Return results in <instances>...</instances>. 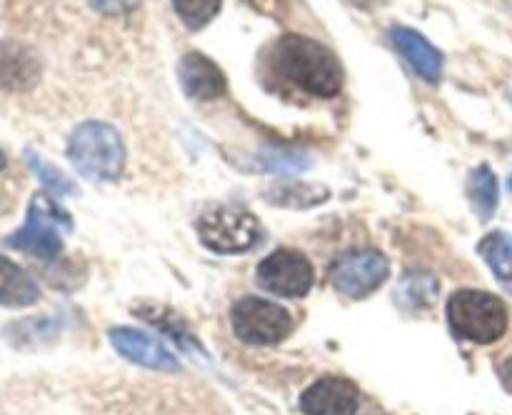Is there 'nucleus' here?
Masks as SVG:
<instances>
[{"label":"nucleus","mask_w":512,"mask_h":415,"mask_svg":"<svg viewBox=\"0 0 512 415\" xmlns=\"http://www.w3.org/2000/svg\"><path fill=\"white\" fill-rule=\"evenodd\" d=\"M263 58L270 78L310 98H335L343 88V68L335 53L308 35H283Z\"/></svg>","instance_id":"1"},{"label":"nucleus","mask_w":512,"mask_h":415,"mask_svg":"<svg viewBox=\"0 0 512 415\" xmlns=\"http://www.w3.org/2000/svg\"><path fill=\"white\" fill-rule=\"evenodd\" d=\"M68 158L90 180H115L125 168V145L118 130L103 120L78 125L68 140Z\"/></svg>","instance_id":"2"},{"label":"nucleus","mask_w":512,"mask_h":415,"mask_svg":"<svg viewBox=\"0 0 512 415\" xmlns=\"http://www.w3.org/2000/svg\"><path fill=\"white\" fill-rule=\"evenodd\" d=\"M73 230V220L53 200V195L35 193L28 205L23 228L5 238L8 248L35 255L40 260H55L63 248V233Z\"/></svg>","instance_id":"3"},{"label":"nucleus","mask_w":512,"mask_h":415,"mask_svg":"<svg viewBox=\"0 0 512 415\" xmlns=\"http://www.w3.org/2000/svg\"><path fill=\"white\" fill-rule=\"evenodd\" d=\"M448 323L458 338L488 345L508 330V308L485 290H458L448 300Z\"/></svg>","instance_id":"4"},{"label":"nucleus","mask_w":512,"mask_h":415,"mask_svg":"<svg viewBox=\"0 0 512 415\" xmlns=\"http://www.w3.org/2000/svg\"><path fill=\"white\" fill-rule=\"evenodd\" d=\"M260 223L253 213L233 205L205 210L198 218V235L205 248L220 255L245 253L260 240Z\"/></svg>","instance_id":"5"},{"label":"nucleus","mask_w":512,"mask_h":415,"mask_svg":"<svg viewBox=\"0 0 512 415\" xmlns=\"http://www.w3.org/2000/svg\"><path fill=\"white\" fill-rule=\"evenodd\" d=\"M233 330L243 343L273 345L293 333V315L273 300L245 295L230 310Z\"/></svg>","instance_id":"6"},{"label":"nucleus","mask_w":512,"mask_h":415,"mask_svg":"<svg viewBox=\"0 0 512 415\" xmlns=\"http://www.w3.org/2000/svg\"><path fill=\"white\" fill-rule=\"evenodd\" d=\"M390 263L378 250H350L340 255L330 268V283L348 298H365L385 283Z\"/></svg>","instance_id":"7"},{"label":"nucleus","mask_w":512,"mask_h":415,"mask_svg":"<svg viewBox=\"0 0 512 415\" xmlns=\"http://www.w3.org/2000/svg\"><path fill=\"white\" fill-rule=\"evenodd\" d=\"M260 288L280 298H303L313 288V265L293 248H278L255 270Z\"/></svg>","instance_id":"8"},{"label":"nucleus","mask_w":512,"mask_h":415,"mask_svg":"<svg viewBox=\"0 0 512 415\" xmlns=\"http://www.w3.org/2000/svg\"><path fill=\"white\" fill-rule=\"evenodd\" d=\"M358 385L348 378H320L300 395V410L305 415H355L358 413Z\"/></svg>","instance_id":"9"},{"label":"nucleus","mask_w":512,"mask_h":415,"mask_svg":"<svg viewBox=\"0 0 512 415\" xmlns=\"http://www.w3.org/2000/svg\"><path fill=\"white\" fill-rule=\"evenodd\" d=\"M110 343L123 358L153 370H178L180 363L158 338L135 328H113Z\"/></svg>","instance_id":"10"},{"label":"nucleus","mask_w":512,"mask_h":415,"mask_svg":"<svg viewBox=\"0 0 512 415\" xmlns=\"http://www.w3.org/2000/svg\"><path fill=\"white\" fill-rule=\"evenodd\" d=\"M180 88L193 100H218L228 88L225 73L218 63L203 53H185L178 63Z\"/></svg>","instance_id":"11"},{"label":"nucleus","mask_w":512,"mask_h":415,"mask_svg":"<svg viewBox=\"0 0 512 415\" xmlns=\"http://www.w3.org/2000/svg\"><path fill=\"white\" fill-rule=\"evenodd\" d=\"M43 65L38 53L18 40H0V88L23 93L40 80Z\"/></svg>","instance_id":"12"},{"label":"nucleus","mask_w":512,"mask_h":415,"mask_svg":"<svg viewBox=\"0 0 512 415\" xmlns=\"http://www.w3.org/2000/svg\"><path fill=\"white\" fill-rule=\"evenodd\" d=\"M390 40L425 83H438L443 75V53L423 33L405 28V25H393Z\"/></svg>","instance_id":"13"},{"label":"nucleus","mask_w":512,"mask_h":415,"mask_svg":"<svg viewBox=\"0 0 512 415\" xmlns=\"http://www.w3.org/2000/svg\"><path fill=\"white\" fill-rule=\"evenodd\" d=\"M40 288L28 270L0 255V305L5 308H28L38 303Z\"/></svg>","instance_id":"14"},{"label":"nucleus","mask_w":512,"mask_h":415,"mask_svg":"<svg viewBox=\"0 0 512 415\" xmlns=\"http://www.w3.org/2000/svg\"><path fill=\"white\" fill-rule=\"evenodd\" d=\"M478 253L483 255L485 263L490 265L493 275L498 283L512 295V238L508 233H495L485 235L478 245Z\"/></svg>","instance_id":"15"},{"label":"nucleus","mask_w":512,"mask_h":415,"mask_svg":"<svg viewBox=\"0 0 512 415\" xmlns=\"http://www.w3.org/2000/svg\"><path fill=\"white\" fill-rule=\"evenodd\" d=\"M268 203L285 205V208H310L323 200H328V188L313 183H303V180H285V183H275L273 188L265 190Z\"/></svg>","instance_id":"16"},{"label":"nucleus","mask_w":512,"mask_h":415,"mask_svg":"<svg viewBox=\"0 0 512 415\" xmlns=\"http://www.w3.org/2000/svg\"><path fill=\"white\" fill-rule=\"evenodd\" d=\"M470 200H473L475 213L480 215V220L493 218L495 208H498V178H495L493 168L490 165H478L470 175L468 183Z\"/></svg>","instance_id":"17"},{"label":"nucleus","mask_w":512,"mask_h":415,"mask_svg":"<svg viewBox=\"0 0 512 415\" xmlns=\"http://www.w3.org/2000/svg\"><path fill=\"white\" fill-rule=\"evenodd\" d=\"M25 163H28V168L33 170L35 178L40 180V185L45 188V193L53 195V198L73 195L75 190H78L73 185V180H70L63 170H58L55 165H50L48 160H45L43 155L35 153V150H25Z\"/></svg>","instance_id":"18"},{"label":"nucleus","mask_w":512,"mask_h":415,"mask_svg":"<svg viewBox=\"0 0 512 415\" xmlns=\"http://www.w3.org/2000/svg\"><path fill=\"white\" fill-rule=\"evenodd\" d=\"M60 323L53 318H28L18 320V323H10L5 328V335L10 338V343L15 345H33L40 340H48L58 333Z\"/></svg>","instance_id":"19"},{"label":"nucleus","mask_w":512,"mask_h":415,"mask_svg":"<svg viewBox=\"0 0 512 415\" xmlns=\"http://www.w3.org/2000/svg\"><path fill=\"white\" fill-rule=\"evenodd\" d=\"M220 5L223 0H173L175 13L190 30L205 28L220 13Z\"/></svg>","instance_id":"20"},{"label":"nucleus","mask_w":512,"mask_h":415,"mask_svg":"<svg viewBox=\"0 0 512 415\" xmlns=\"http://www.w3.org/2000/svg\"><path fill=\"white\" fill-rule=\"evenodd\" d=\"M263 168H268L270 173H280V175H288V173H303V170L310 168V160L305 158L303 153H295V150H268L263 153L260 158Z\"/></svg>","instance_id":"21"},{"label":"nucleus","mask_w":512,"mask_h":415,"mask_svg":"<svg viewBox=\"0 0 512 415\" xmlns=\"http://www.w3.org/2000/svg\"><path fill=\"white\" fill-rule=\"evenodd\" d=\"M88 3L103 15H123L130 13L133 8H138L140 0H88Z\"/></svg>","instance_id":"22"},{"label":"nucleus","mask_w":512,"mask_h":415,"mask_svg":"<svg viewBox=\"0 0 512 415\" xmlns=\"http://www.w3.org/2000/svg\"><path fill=\"white\" fill-rule=\"evenodd\" d=\"M498 375H500V380H503L505 388H508L510 393H512V353L508 355V358L500 360V365H498Z\"/></svg>","instance_id":"23"},{"label":"nucleus","mask_w":512,"mask_h":415,"mask_svg":"<svg viewBox=\"0 0 512 415\" xmlns=\"http://www.w3.org/2000/svg\"><path fill=\"white\" fill-rule=\"evenodd\" d=\"M5 163H8V160H5V155H3V150H0V170L5 168Z\"/></svg>","instance_id":"24"},{"label":"nucleus","mask_w":512,"mask_h":415,"mask_svg":"<svg viewBox=\"0 0 512 415\" xmlns=\"http://www.w3.org/2000/svg\"><path fill=\"white\" fill-rule=\"evenodd\" d=\"M510 190H512V178H510Z\"/></svg>","instance_id":"25"}]
</instances>
